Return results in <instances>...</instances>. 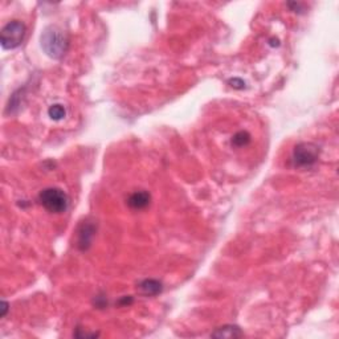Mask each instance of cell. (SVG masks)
<instances>
[{
  "mask_svg": "<svg viewBox=\"0 0 339 339\" xmlns=\"http://www.w3.org/2000/svg\"><path fill=\"white\" fill-rule=\"evenodd\" d=\"M41 47L52 58H61L68 49L67 35L57 27H48L41 35Z\"/></svg>",
  "mask_w": 339,
  "mask_h": 339,
  "instance_id": "6da1fadb",
  "label": "cell"
},
{
  "mask_svg": "<svg viewBox=\"0 0 339 339\" xmlns=\"http://www.w3.org/2000/svg\"><path fill=\"white\" fill-rule=\"evenodd\" d=\"M39 202L51 213H63L68 209L69 198L61 188H45L39 195Z\"/></svg>",
  "mask_w": 339,
  "mask_h": 339,
  "instance_id": "7a4b0ae2",
  "label": "cell"
},
{
  "mask_svg": "<svg viewBox=\"0 0 339 339\" xmlns=\"http://www.w3.org/2000/svg\"><path fill=\"white\" fill-rule=\"evenodd\" d=\"M24 36H25V25L19 20H12L2 29L0 43L4 49H15L23 43Z\"/></svg>",
  "mask_w": 339,
  "mask_h": 339,
  "instance_id": "3957f363",
  "label": "cell"
},
{
  "mask_svg": "<svg viewBox=\"0 0 339 339\" xmlns=\"http://www.w3.org/2000/svg\"><path fill=\"white\" fill-rule=\"evenodd\" d=\"M319 158V147L312 142L298 143L293 150V162L298 167L313 166Z\"/></svg>",
  "mask_w": 339,
  "mask_h": 339,
  "instance_id": "277c9868",
  "label": "cell"
},
{
  "mask_svg": "<svg viewBox=\"0 0 339 339\" xmlns=\"http://www.w3.org/2000/svg\"><path fill=\"white\" fill-rule=\"evenodd\" d=\"M150 202H151V196L147 191H137L129 196L128 205L133 209H143L150 204Z\"/></svg>",
  "mask_w": 339,
  "mask_h": 339,
  "instance_id": "5b68a950",
  "label": "cell"
},
{
  "mask_svg": "<svg viewBox=\"0 0 339 339\" xmlns=\"http://www.w3.org/2000/svg\"><path fill=\"white\" fill-rule=\"evenodd\" d=\"M242 335H244V332L236 325L222 326L211 334V336L213 338H240Z\"/></svg>",
  "mask_w": 339,
  "mask_h": 339,
  "instance_id": "8992f818",
  "label": "cell"
},
{
  "mask_svg": "<svg viewBox=\"0 0 339 339\" xmlns=\"http://www.w3.org/2000/svg\"><path fill=\"white\" fill-rule=\"evenodd\" d=\"M94 236V227L91 224H84L78 232V246L81 249H86L90 245L91 238Z\"/></svg>",
  "mask_w": 339,
  "mask_h": 339,
  "instance_id": "52a82bcc",
  "label": "cell"
},
{
  "mask_svg": "<svg viewBox=\"0 0 339 339\" xmlns=\"http://www.w3.org/2000/svg\"><path fill=\"white\" fill-rule=\"evenodd\" d=\"M162 289H163L162 282L157 281V280H144L139 284V290L144 296H157L162 293Z\"/></svg>",
  "mask_w": 339,
  "mask_h": 339,
  "instance_id": "ba28073f",
  "label": "cell"
},
{
  "mask_svg": "<svg viewBox=\"0 0 339 339\" xmlns=\"http://www.w3.org/2000/svg\"><path fill=\"white\" fill-rule=\"evenodd\" d=\"M251 134H249L248 131H238V133H236L235 135H233V138H232V144L233 146H236V147H244V146H246V144L251 142Z\"/></svg>",
  "mask_w": 339,
  "mask_h": 339,
  "instance_id": "9c48e42d",
  "label": "cell"
},
{
  "mask_svg": "<svg viewBox=\"0 0 339 339\" xmlns=\"http://www.w3.org/2000/svg\"><path fill=\"white\" fill-rule=\"evenodd\" d=\"M48 114H49V117H51L52 119H54V121H60V119H63V118L67 115V110H65V108L63 105L54 104L49 108Z\"/></svg>",
  "mask_w": 339,
  "mask_h": 339,
  "instance_id": "30bf717a",
  "label": "cell"
},
{
  "mask_svg": "<svg viewBox=\"0 0 339 339\" xmlns=\"http://www.w3.org/2000/svg\"><path fill=\"white\" fill-rule=\"evenodd\" d=\"M229 84H231L232 87H235V89H244L245 87V82L240 78H232L229 80Z\"/></svg>",
  "mask_w": 339,
  "mask_h": 339,
  "instance_id": "8fae6325",
  "label": "cell"
},
{
  "mask_svg": "<svg viewBox=\"0 0 339 339\" xmlns=\"http://www.w3.org/2000/svg\"><path fill=\"white\" fill-rule=\"evenodd\" d=\"M7 307H8V303L6 302V301H3V302H2V310H3V313H2V317L6 316V313H7Z\"/></svg>",
  "mask_w": 339,
  "mask_h": 339,
  "instance_id": "7c38bea8",
  "label": "cell"
}]
</instances>
